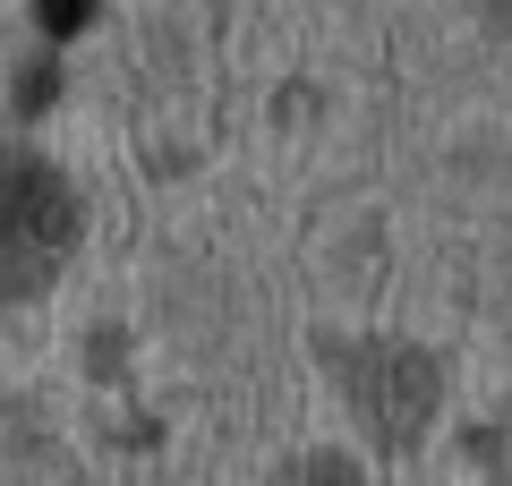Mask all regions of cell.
Returning a JSON list of instances; mask_svg holds the SVG:
<instances>
[{
	"label": "cell",
	"instance_id": "cell-1",
	"mask_svg": "<svg viewBox=\"0 0 512 486\" xmlns=\"http://www.w3.org/2000/svg\"><path fill=\"white\" fill-rule=\"evenodd\" d=\"M77 239V197L52 162L9 154L0 162V299H26V290L52 282V265Z\"/></svg>",
	"mask_w": 512,
	"mask_h": 486
},
{
	"label": "cell",
	"instance_id": "cell-2",
	"mask_svg": "<svg viewBox=\"0 0 512 486\" xmlns=\"http://www.w3.org/2000/svg\"><path fill=\"white\" fill-rule=\"evenodd\" d=\"M350 401L367 410L376 435L410 444V435L427 427V410H436V359H427V350H402V342L359 350V359H350Z\"/></svg>",
	"mask_w": 512,
	"mask_h": 486
},
{
	"label": "cell",
	"instance_id": "cell-3",
	"mask_svg": "<svg viewBox=\"0 0 512 486\" xmlns=\"http://www.w3.org/2000/svg\"><path fill=\"white\" fill-rule=\"evenodd\" d=\"M35 18L52 26V35H77V26L94 18V0H35Z\"/></svg>",
	"mask_w": 512,
	"mask_h": 486
},
{
	"label": "cell",
	"instance_id": "cell-4",
	"mask_svg": "<svg viewBox=\"0 0 512 486\" xmlns=\"http://www.w3.org/2000/svg\"><path fill=\"white\" fill-rule=\"evenodd\" d=\"M299 486H359V469H350V461H308Z\"/></svg>",
	"mask_w": 512,
	"mask_h": 486
},
{
	"label": "cell",
	"instance_id": "cell-5",
	"mask_svg": "<svg viewBox=\"0 0 512 486\" xmlns=\"http://www.w3.org/2000/svg\"><path fill=\"white\" fill-rule=\"evenodd\" d=\"M52 86H60V77H52V69H35V77H26V94H18V103H26V111H43V103H52Z\"/></svg>",
	"mask_w": 512,
	"mask_h": 486
},
{
	"label": "cell",
	"instance_id": "cell-6",
	"mask_svg": "<svg viewBox=\"0 0 512 486\" xmlns=\"http://www.w3.org/2000/svg\"><path fill=\"white\" fill-rule=\"evenodd\" d=\"M478 9H487V18H495V26H512V0H478Z\"/></svg>",
	"mask_w": 512,
	"mask_h": 486
}]
</instances>
